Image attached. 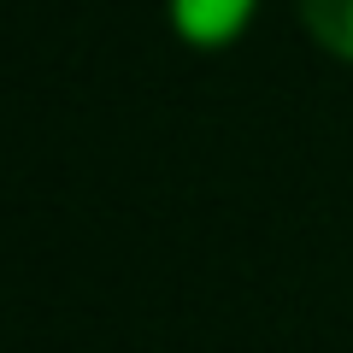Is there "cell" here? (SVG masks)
<instances>
[{
	"label": "cell",
	"instance_id": "6da1fadb",
	"mask_svg": "<svg viewBox=\"0 0 353 353\" xmlns=\"http://www.w3.org/2000/svg\"><path fill=\"white\" fill-rule=\"evenodd\" d=\"M301 18L336 59L353 65V0H301Z\"/></svg>",
	"mask_w": 353,
	"mask_h": 353
}]
</instances>
